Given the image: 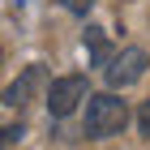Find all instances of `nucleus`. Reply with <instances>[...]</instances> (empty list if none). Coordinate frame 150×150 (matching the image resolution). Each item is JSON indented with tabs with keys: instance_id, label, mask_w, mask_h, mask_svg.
Masks as SVG:
<instances>
[{
	"instance_id": "5",
	"label": "nucleus",
	"mask_w": 150,
	"mask_h": 150,
	"mask_svg": "<svg viewBox=\"0 0 150 150\" xmlns=\"http://www.w3.org/2000/svg\"><path fill=\"white\" fill-rule=\"evenodd\" d=\"M86 47H90V56H94V64H103L107 69V43H103V30H99V26H90V30H86Z\"/></svg>"
},
{
	"instance_id": "4",
	"label": "nucleus",
	"mask_w": 150,
	"mask_h": 150,
	"mask_svg": "<svg viewBox=\"0 0 150 150\" xmlns=\"http://www.w3.org/2000/svg\"><path fill=\"white\" fill-rule=\"evenodd\" d=\"M43 77H47V69H43V64H26V69L17 73L13 81H9V90H4V103H13V107H26V103H30V94H35L39 86H43Z\"/></svg>"
},
{
	"instance_id": "2",
	"label": "nucleus",
	"mask_w": 150,
	"mask_h": 150,
	"mask_svg": "<svg viewBox=\"0 0 150 150\" xmlns=\"http://www.w3.org/2000/svg\"><path fill=\"white\" fill-rule=\"evenodd\" d=\"M86 94H90V86H86V77L81 73H69V77H56L52 86H47V112L56 116H73L77 112V103H86Z\"/></svg>"
},
{
	"instance_id": "8",
	"label": "nucleus",
	"mask_w": 150,
	"mask_h": 150,
	"mask_svg": "<svg viewBox=\"0 0 150 150\" xmlns=\"http://www.w3.org/2000/svg\"><path fill=\"white\" fill-rule=\"evenodd\" d=\"M17 133H22L17 125H13V129H0V150H4V142H13V137H17Z\"/></svg>"
},
{
	"instance_id": "3",
	"label": "nucleus",
	"mask_w": 150,
	"mask_h": 150,
	"mask_svg": "<svg viewBox=\"0 0 150 150\" xmlns=\"http://www.w3.org/2000/svg\"><path fill=\"white\" fill-rule=\"evenodd\" d=\"M150 56L142 47H125L116 60H107V90H120V86H133V81L146 73Z\"/></svg>"
},
{
	"instance_id": "6",
	"label": "nucleus",
	"mask_w": 150,
	"mask_h": 150,
	"mask_svg": "<svg viewBox=\"0 0 150 150\" xmlns=\"http://www.w3.org/2000/svg\"><path fill=\"white\" fill-rule=\"evenodd\" d=\"M137 129H142V137H150V99L142 103V112H137Z\"/></svg>"
},
{
	"instance_id": "1",
	"label": "nucleus",
	"mask_w": 150,
	"mask_h": 150,
	"mask_svg": "<svg viewBox=\"0 0 150 150\" xmlns=\"http://www.w3.org/2000/svg\"><path fill=\"white\" fill-rule=\"evenodd\" d=\"M129 125V107L125 99H116L112 90L103 94H86V116H81V133L86 137H112Z\"/></svg>"
},
{
	"instance_id": "7",
	"label": "nucleus",
	"mask_w": 150,
	"mask_h": 150,
	"mask_svg": "<svg viewBox=\"0 0 150 150\" xmlns=\"http://www.w3.org/2000/svg\"><path fill=\"white\" fill-rule=\"evenodd\" d=\"M64 9H73V13H90L94 9V0H60Z\"/></svg>"
}]
</instances>
